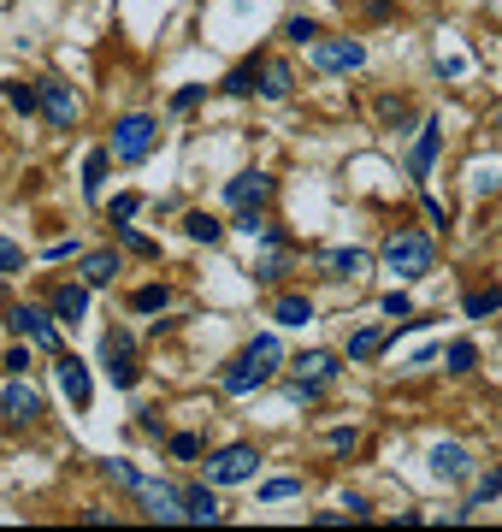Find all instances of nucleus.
<instances>
[{"mask_svg":"<svg viewBox=\"0 0 502 532\" xmlns=\"http://www.w3.org/2000/svg\"><path fill=\"white\" fill-rule=\"evenodd\" d=\"M101 473H107L113 485H125V491H136V485H142V473H136L130 462H101Z\"/></svg>","mask_w":502,"mask_h":532,"instance_id":"c9c22d12","label":"nucleus"},{"mask_svg":"<svg viewBox=\"0 0 502 532\" xmlns=\"http://www.w3.org/2000/svg\"><path fill=\"white\" fill-rule=\"evenodd\" d=\"M438 148H443V125H438V119H420V142H414V154H408V172H414V184H426V178H432V166H438Z\"/></svg>","mask_w":502,"mask_h":532,"instance_id":"4468645a","label":"nucleus"},{"mask_svg":"<svg viewBox=\"0 0 502 532\" xmlns=\"http://www.w3.org/2000/svg\"><path fill=\"white\" fill-rule=\"evenodd\" d=\"M83 255V243L77 237H60V243H48V261H77Z\"/></svg>","mask_w":502,"mask_h":532,"instance_id":"c03bdc74","label":"nucleus"},{"mask_svg":"<svg viewBox=\"0 0 502 532\" xmlns=\"http://www.w3.org/2000/svg\"><path fill=\"white\" fill-rule=\"evenodd\" d=\"M254 467H260V450L254 444H225L207 456V485H249Z\"/></svg>","mask_w":502,"mask_h":532,"instance_id":"1a4fd4ad","label":"nucleus"},{"mask_svg":"<svg viewBox=\"0 0 502 532\" xmlns=\"http://www.w3.org/2000/svg\"><path fill=\"white\" fill-rule=\"evenodd\" d=\"M130 497H136V503H142V515H148V521H160V527H178V521H184V497H178L172 485L148 479V473H142V485H136Z\"/></svg>","mask_w":502,"mask_h":532,"instance_id":"9d476101","label":"nucleus"},{"mask_svg":"<svg viewBox=\"0 0 502 532\" xmlns=\"http://www.w3.org/2000/svg\"><path fill=\"white\" fill-rule=\"evenodd\" d=\"M219 89H225V95H254V89H260V60H243L237 71H225Z\"/></svg>","mask_w":502,"mask_h":532,"instance_id":"c85d7f7f","label":"nucleus"},{"mask_svg":"<svg viewBox=\"0 0 502 532\" xmlns=\"http://www.w3.org/2000/svg\"><path fill=\"white\" fill-rule=\"evenodd\" d=\"M225 231H231V225L213 219V213H184V237L189 243H207V249H213V243H225Z\"/></svg>","mask_w":502,"mask_h":532,"instance_id":"b1692460","label":"nucleus"},{"mask_svg":"<svg viewBox=\"0 0 502 532\" xmlns=\"http://www.w3.org/2000/svg\"><path fill=\"white\" fill-rule=\"evenodd\" d=\"M355 444H361V432H355V426H337V432H331V450H337V456H349Z\"/></svg>","mask_w":502,"mask_h":532,"instance_id":"a18cd8bd","label":"nucleus"},{"mask_svg":"<svg viewBox=\"0 0 502 532\" xmlns=\"http://www.w3.org/2000/svg\"><path fill=\"white\" fill-rule=\"evenodd\" d=\"M54 379H60V391H65V402L83 414L89 402H95V379H89V361L83 355H71V349H60L54 355Z\"/></svg>","mask_w":502,"mask_h":532,"instance_id":"9b49d317","label":"nucleus"},{"mask_svg":"<svg viewBox=\"0 0 502 532\" xmlns=\"http://www.w3.org/2000/svg\"><path fill=\"white\" fill-rule=\"evenodd\" d=\"M302 491V479H266L260 485V503H284V497H296Z\"/></svg>","mask_w":502,"mask_h":532,"instance_id":"72a5a7b5","label":"nucleus"},{"mask_svg":"<svg viewBox=\"0 0 502 532\" xmlns=\"http://www.w3.org/2000/svg\"><path fill=\"white\" fill-rule=\"evenodd\" d=\"M384 343H390L384 326H361V332L349 337V361H373V355H384Z\"/></svg>","mask_w":502,"mask_h":532,"instance_id":"bb28decb","label":"nucleus"},{"mask_svg":"<svg viewBox=\"0 0 502 532\" xmlns=\"http://www.w3.org/2000/svg\"><path fill=\"white\" fill-rule=\"evenodd\" d=\"M284 367H290V397L296 402H319L337 385V373H343V361H337L331 349H308V355H296V361H284Z\"/></svg>","mask_w":502,"mask_h":532,"instance_id":"f03ea898","label":"nucleus"},{"mask_svg":"<svg viewBox=\"0 0 502 532\" xmlns=\"http://www.w3.org/2000/svg\"><path fill=\"white\" fill-rule=\"evenodd\" d=\"M6 332L24 337V343H36V349H54V355H60V320H54V308L12 302V308H6Z\"/></svg>","mask_w":502,"mask_h":532,"instance_id":"0eeeda50","label":"nucleus"},{"mask_svg":"<svg viewBox=\"0 0 502 532\" xmlns=\"http://www.w3.org/2000/svg\"><path fill=\"white\" fill-rule=\"evenodd\" d=\"M491 125H497V131H502V107H497V113H491Z\"/></svg>","mask_w":502,"mask_h":532,"instance_id":"8fccbe9b","label":"nucleus"},{"mask_svg":"<svg viewBox=\"0 0 502 532\" xmlns=\"http://www.w3.org/2000/svg\"><path fill=\"white\" fill-rule=\"evenodd\" d=\"M101 373L113 379V391H136V379H142V361H136V337H130L125 326L101 332Z\"/></svg>","mask_w":502,"mask_h":532,"instance_id":"39448f33","label":"nucleus"},{"mask_svg":"<svg viewBox=\"0 0 502 532\" xmlns=\"http://www.w3.org/2000/svg\"><path fill=\"white\" fill-rule=\"evenodd\" d=\"M113 231H119V243H125L130 255H142V261H160V243H154V237H142L136 225H113Z\"/></svg>","mask_w":502,"mask_h":532,"instance_id":"7c9ffc66","label":"nucleus"},{"mask_svg":"<svg viewBox=\"0 0 502 532\" xmlns=\"http://www.w3.org/2000/svg\"><path fill=\"white\" fill-rule=\"evenodd\" d=\"M290 272V237L284 231H272V255H260L254 261V284H278Z\"/></svg>","mask_w":502,"mask_h":532,"instance_id":"aec40b11","label":"nucleus"},{"mask_svg":"<svg viewBox=\"0 0 502 532\" xmlns=\"http://www.w3.org/2000/svg\"><path fill=\"white\" fill-rule=\"evenodd\" d=\"M77 272H83L89 290H107V284L125 272V255H119V249H89V255H77Z\"/></svg>","mask_w":502,"mask_h":532,"instance_id":"dca6fc26","label":"nucleus"},{"mask_svg":"<svg viewBox=\"0 0 502 532\" xmlns=\"http://www.w3.org/2000/svg\"><path fill=\"white\" fill-rule=\"evenodd\" d=\"M136 213H142V196H136V190H125V196H113V225H130Z\"/></svg>","mask_w":502,"mask_h":532,"instance_id":"4c0bfd02","label":"nucleus"},{"mask_svg":"<svg viewBox=\"0 0 502 532\" xmlns=\"http://www.w3.org/2000/svg\"><path fill=\"white\" fill-rule=\"evenodd\" d=\"M172 308V284H142L130 296V314H166Z\"/></svg>","mask_w":502,"mask_h":532,"instance_id":"cd10ccee","label":"nucleus"},{"mask_svg":"<svg viewBox=\"0 0 502 532\" xmlns=\"http://www.w3.org/2000/svg\"><path fill=\"white\" fill-rule=\"evenodd\" d=\"M384 314H390V320H414V302H408L402 290H390V296H384Z\"/></svg>","mask_w":502,"mask_h":532,"instance_id":"79ce46f5","label":"nucleus"},{"mask_svg":"<svg viewBox=\"0 0 502 532\" xmlns=\"http://www.w3.org/2000/svg\"><path fill=\"white\" fill-rule=\"evenodd\" d=\"M497 497H502V467H491V473H479V485H473V497H467V515L485 509V503H497Z\"/></svg>","mask_w":502,"mask_h":532,"instance_id":"c756f323","label":"nucleus"},{"mask_svg":"<svg viewBox=\"0 0 502 532\" xmlns=\"http://www.w3.org/2000/svg\"><path fill=\"white\" fill-rule=\"evenodd\" d=\"M231 231H243V237H266L272 225L260 219V207H231Z\"/></svg>","mask_w":502,"mask_h":532,"instance_id":"473e14b6","label":"nucleus"},{"mask_svg":"<svg viewBox=\"0 0 502 532\" xmlns=\"http://www.w3.org/2000/svg\"><path fill=\"white\" fill-rule=\"evenodd\" d=\"M272 196H278V178H266V172H243V178L225 184V201L231 207H266Z\"/></svg>","mask_w":502,"mask_h":532,"instance_id":"2eb2a0df","label":"nucleus"},{"mask_svg":"<svg viewBox=\"0 0 502 532\" xmlns=\"http://www.w3.org/2000/svg\"><path fill=\"white\" fill-rule=\"evenodd\" d=\"M278 367H284V343H278L272 332H260L254 343H243V349L225 361L219 391H225V397H249V391H260V385L278 379Z\"/></svg>","mask_w":502,"mask_h":532,"instance_id":"f257e3e1","label":"nucleus"},{"mask_svg":"<svg viewBox=\"0 0 502 532\" xmlns=\"http://www.w3.org/2000/svg\"><path fill=\"white\" fill-rule=\"evenodd\" d=\"M308 60H314L319 77H349V71L367 66V42H355V36H319V42H308Z\"/></svg>","mask_w":502,"mask_h":532,"instance_id":"423d86ee","label":"nucleus"},{"mask_svg":"<svg viewBox=\"0 0 502 532\" xmlns=\"http://www.w3.org/2000/svg\"><path fill=\"white\" fill-rule=\"evenodd\" d=\"M136 426H142L148 438H160V432H166V420H160V408H142V420H136Z\"/></svg>","mask_w":502,"mask_h":532,"instance_id":"49530a36","label":"nucleus"},{"mask_svg":"<svg viewBox=\"0 0 502 532\" xmlns=\"http://www.w3.org/2000/svg\"><path fill=\"white\" fill-rule=\"evenodd\" d=\"M107 166H113V148H89V160H83V201H101Z\"/></svg>","mask_w":502,"mask_h":532,"instance_id":"4be33fe9","label":"nucleus"},{"mask_svg":"<svg viewBox=\"0 0 502 532\" xmlns=\"http://www.w3.org/2000/svg\"><path fill=\"white\" fill-rule=\"evenodd\" d=\"M178 497H184V521L189 527H213V521L225 515V509H219V485H184Z\"/></svg>","mask_w":502,"mask_h":532,"instance_id":"a211bd4d","label":"nucleus"},{"mask_svg":"<svg viewBox=\"0 0 502 532\" xmlns=\"http://www.w3.org/2000/svg\"><path fill=\"white\" fill-rule=\"evenodd\" d=\"M0 101H6L12 113H42V89H36V83H24V77L0 83Z\"/></svg>","mask_w":502,"mask_h":532,"instance_id":"393cba45","label":"nucleus"},{"mask_svg":"<svg viewBox=\"0 0 502 532\" xmlns=\"http://www.w3.org/2000/svg\"><path fill=\"white\" fill-rule=\"evenodd\" d=\"M172 456H178V462H195V456H201V438H195V432H178V438H172Z\"/></svg>","mask_w":502,"mask_h":532,"instance_id":"a19ab883","label":"nucleus"},{"mask_svg":"<svg viewBox=\"0 0 502 532\" xmlns=\"http://www.w3.org/2000/svg\"><path fill=\"white\" fill-rule=\"evenodd\" d=\"M426 213H432V225H449V207L438 196H426Z\"/></svg>","mask_w":502,"mask_h":532,"instance_id":"09e8293b","label":"nucleus"},{"mask_svg":"<svg viewBox=\"0 0 502 532\" xmlns=\"http://www.w3.org/2000/svg\"><path fill=\"white\" fill-rule=\"evenodd\" d=\"M319 266H325V278H337V284H349V278H361V272H367V255H361V249H325V255H319Z\"/></svg>","mask_w":502,"mask_h":532,"instance_id":"6ab92c4d","label":"nucleus"},{"mask_svg":"<svg viewBox=\"0 0 502 532\" xmlns=\"http://www.w3.org/2000/svg\"><path fill=\"white\" fill-rule=\"evenodd\" d=\"M42 414H48L42 391H36L24 373H6V391H0V420H6V426H36Z\"/></svg>","mask_w":502,"mask_h":532,"instance_id":"6e6552de","label":"nucleus"},{"mask_svg":"<svg viewBox=\"0 0 502 532\" xmlns=\"http://www.w3.org/2000/svg\"><path fill=\"white\" fill-rule=\"evenodd\" d=\"M337 509H343V515H349V521H367V515H373V503H367V497H361V491H349V497H343V503H337Z\"/></svg>","mask_w":502,"mask_h":532,"instance_id":"37998d69","label":"nucleus"},{"mask_svg":"<svg viewBox=\"0 0 502 532\" xmlns=\"http://www.w3.org/2000/svg\"><path fill=\"white\" fill-rule=\"evenodd\" d=\"M408 119V101H384V125H402Z\"/></svg>","mask_w":502,"mask_h":532,"instance_id":"de8ad7c7","label":"nucleus"},{"mask_svg":"<svg viewBox=\"0 0 502 532\" xmlns=\"http://www.w3.org/2000/svg\"><path fill=\"white\" fill-rule=\"evenodd\" d=\"M0 367H6V373H30V343H12V349L0 355Z\"/></svg>","mask_w":502,"mask_h":532,"instance_id":"ea45409f","label":"nucleus"},{"mask_svg":"<svg viewBox=\"0 0 502 532\" xmlns=\"http://www.w3.org/2000/svg\"><path fill=\"white\" fill-rule=\"evenodd\" d=\"M36 89H42V125L48 131H71L77 125V95L65 89L60 77H36Z\"/></svg>","mask_w":502,"mask_h":532,"instance_id":"f8f14e48","label":"nucleus"},{"mask_svg":"<svg viewBox=\"0 0 502 532\" xmlns=\"http://www.w3.org/2000/svg\"><path fill=\"white\" fill-rule=\"evenodd\" d=\"M284 42H296V48H302V42H319V24L314 18H290V24H284Z\"/></svg>","mask_w":502,"mask_h":532,"instance_id":"f704fd0d","label":"nucleus"},{"mask_svg":"<svg viewBox=\"0 0 502 532\" xmlns=\"http://www.w3.org/2000/svg\"><path fill=\"white\" fill-rule=\"evenodd\" d=\"M467 320H491V314H502V284H479V290H467Z\"/></svg>","mask_w":502,"mask_h":532,"instance_id":"a878e982","label":"nucleus"},{"mask_svg":"<svg viewBox=\"0 0 502 532\" xmlns=\"http://www.w3.org/2000/svg\"><path fill=\"white\" fill-rule=\"evenodd\" d=\"M384 266H390L396 278H426V272L438 266V249H432V237H420V231H390V237H384Z\"/></svg>","mask_w":502,"mask_h":532,"instance_id":"7ed1b4c3","label":"nucleus"},{"mask_svg":"<svg viewBox=\"0 0 502 532\" xmlns=\"http://www.w3.org/2000/svg\"><path fill=\"white\" fill-rule=\"evenodd\" d=\"M12 272H24V249L12 237H0V278H12Z\"/></svg>","mask_w":502,"mask_h":532,"instance_id":"e433bc0d","label":"nucleus"},{"mask_svg":"<svg viewBox=\"0 0 502 532\" xmlns=\"http://www.w3.org/2000/svg\"><path fill=\"white\" fill-rule=\"evenodd\" d=\"M272 320H278V326H290V332H302V326L314 320V302L290 290V296H278V302H272Z\"/></svg>","mask_w":502,"mask_h":532,"instance_id":"5701e85b","label":"nucleus"},{"mask_svg":"<svg viewBox=\"0 0 502 532\" xmlns=\"http://www.w3.org/2000/svg\"><path fill=\"white\" fill-rule=\"evenodd\" d=\"M443 367H449V373H473V367H479V349L461 337V343H449V349H443Z\"/></svg>","mask_w":502,"mask_h":532,"instance_id":"2f4dec72","label":"nucleus"},{"mask_svg":"<svg viewBox=\"0 0 502 532\" xmlns=\"http://www.w3.org/2000/svg\"><path fill=\"white\" fill-rule=\"evenodd\" d=\"M201 95H207V83H184V89L172 95V113H195V107H201Z\"/></svg>","mask_w":502,"mask_h":532,"instance_id":"58836bf2","label":"nucleus"},{"mask_svg":"<svg viewBox=\"0 0 502 532\" xmlns=\"http://www.w3.org/2000/svg\"><path fill=\"white\" fill-rule=\"evenodd\" d=\"M432 479H443V485H461V479H473V450L467 444H455V438H443V444H432Z\"/></svg>","mask_w":502,"mask_h":532,"instance_id":"ddd939ff","label":"nucleus"},{"mask_svg":"<svg viewBox=\"0 0 502 532\" xmlns=\"http://www.w3.org/2000/svg\"><path fill=\"white\" fill-rule=\"evenodd\" d=\"M290 89H296V71L284 60H260V95L266 101H290Z\"/></svg>","mask_w":502,"mask_h":532,"instance_id":"412c9836","label":"nucleus"},{"mask_svg":"<svg viewBox=\"0 0 502 532\" xmlns=\"http://www.w3.org/2000/svg\"><path fill=\"white\" fill-rule=\"evenodd\" d=\"M113 160H125V166H142L154 148H160V119H148V113H125L119 125H113Z\"/></svg>","mask_w":502,"mask_h":532,"instance_id":"20e7f679","label":"nucleus"},{"mask_svg":"<svg viewBox=\"0 0 502 532\" xmlns=\"http://www.w3.org/2000/svg\"><path fill=\"white\" fill-rule=\"evenodd\" d=\"M48 308H54V320H65V326H83V320H89V284H83V278H77V284H54Z\"/></svg>","mask_w":502,"mask_h":532,"instance_id":"f3484780","label":"nucleus"}]
</instances>
